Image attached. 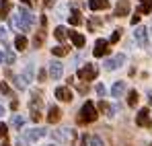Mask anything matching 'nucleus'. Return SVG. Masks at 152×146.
<instances>
[{"mask_svg": "<svg viewBox=\"0 0 152 146\" xmlns=\"http://www.w3.org/2000/svg\"><path fill=\"white\" fill-rule=\"evenodd\" d=\"M4 146H8V144H4Z\"/></svg>", "mask_w": 152, "mask_h": 146, "instance_id": "a19ab883", "label": "nucleus"}, {"mask_svg": "<svg viewBox=\"0 0 152 146\" xmlns=\"http://www.w3.org/2000/svg\"><path fill=\"white\" fill-rule=\"evenodd\" d=\"M10 125H12L15 130H21V128L25 125V117H23V115H12V120H10Z\"/></svg>", "mask_w": 152, "mask_h": 146, "instance_id": "a211bd4d", "label": "nucleus"}, {"mask_svg": "<svg viewBox=\"0 0 152 146\" xmlns=\"http://www.w3.org/2000/svg\"><path fill=\"white\" fill-rule=\"evenodd\" d=\"M140 23V15H138V12H136V15H134V17H132V25H134V27H136V25Z\"/></svg>", "mask_w": 152, "mask_h": 146, "instance_id": "473e14b6", "label": "nucleus"}, {"mask_svg": "<svg viewBox=\"0 0 152 146\" xmlns=\"http://www.w3.org/2000/svg\"><path fill=\"white\" fill-rule=\"evenodd\" d=\"M39 80H45V70H39Z\"/></svg>", "mask_w": 152, "mask_h": 146, "instance_id": "f704fd0d", "label": "nucleus"}, {"mask_svg": "<svg viewBox=\"0 0 152 146\" xmlns=\"http://www.w3.org/2000/svg\"><path fill=\"white\" fill-rule=\"evenodd\" d=\"M68 35H70V39H72V43H74L76 48H82L84 45V35H80V33H76V31H68Z\"/></svg>", "mask_w": 152, "mask_h": 146, "instance_id": "2eb2a0df", "label": "nucleus"}, {"mask_svg": "<svg viewBox=\"0 0 152 146\" xmlns=\"http://www.w3.org/2000/svg\"><path fill=\"white\" fill-rule=\"evenodd\" d=\"M78 78L80 80H95L97 78V68H95V64H86V66H82L80 70H78Z\"/></svg>", "mask_w": 152, "mask_h": 146, "instance_id": "7ed1b4c3", "label": "nucleus"}, {"mask_svg": "<svg viewBox=\"0 0 152 146\" xmlns=\"http://www.w3.org/2000/svg\"><path fill=\"white\" fill-rule=\"evenodd\" d=\"M4 41H6V29L0 27V43H4Z\"/></svg>", "mask_w": 152, "mask_h": 146, "instance_id": "7c9ffc66", "label": "nucleus"}, {"mask_svg": "<svg viewBox=\"0 0 152 146\" xmlns=\"http://www.w3.org/2000/svg\"><path fill=\"white\" fill-rule=\"evenodd\" d=\"M136 123H138L140 128H152V120H150V111H148V107H144V109L138 111Z\"/></svg>", "mask_w": 152, "mask_h": 146, "instance_id": "20e7f679", "label": "nucleus"}, {"mask_svg": "<svg viewBox=\"0 0 152 146\" xmlns=\"http://www.w3.org/2000/svg\"><path fill=\"white\" fill-rule=\"evenodd\" d=\"M43 41H45V31H37V35L33 37V45L35 48H41Z\"/></svg>", "mask_w": 152, "mask_h": 146, "instance_id": "aec40b11", "label": "nucleus"}, {"mask_svg": "<svg viewBox=\"0 0 152 146\" xmlns=\"http://www.w3.org/2000/svg\"><path fill=\"white\" fill-rule=\"evenodd\" d=\"M6 132H8L6 123H0V138H4V136H6Z\"/></svg>", "mask_w": 152, "mask_h": 146, "instance_id": "2f4dec72", "label": "nucleus"}, {"mask_svg": "<svg viewBox=\"0 0 152 146\" xmlns=\"http://www.w3.org/2000/svg\"><path fill=\"white\" fill-rule=\"evenodd\" d=\"M53 2H56V0H45V6H51Z\"/></svg>", "mask_w": 152, "mask_h": 146, "instance_id": "c9c22d12", "label": "nucleus"}, {"mask_svg": "<svg viewBox=\"0 0 152 146\" xmlns=\"http://www.w3.org/2000/svg\"><path fill=\"white\" fill-rule=\"evenodd\" d=\"M60 117H62V111H60L58 107H50V113H48V122H50V123H58V122H60Z\"/></svg>", "mask_w": 152, "mask_h": 146, "instance_id": "dca6fc26", "label": "nucleus"}, {"mask_svg": "<svg viewBox=\"0 0 152 146\" xmlns=\"http://www.w3.org/2000/svg\"><path fill=\"white\" fill-rule=\"evenodd\" d=\"M51 146H56V144H51Z\"/></svg>", "mask_w": 152, "mask_h": 146, "instance_id": "ea45409f", "label": "nucleus"}, {"mask_svg": "<svg viewBox=\"0 0 152 146\" xmlns=\"http://www.w3.org/2000/svg\"><path fill=\"white\" fill-rule=\"evenodd\" d=\"M45 136V130H39V128H35V130H29L25 134V138L29 142H35V140H39V138H43Z\"/></svg>", "mask_w": 152, "mask_h": 146, "instance_id": "9d476101", "label": "nucleus"}, {"mask_svg": "<svg viewBox=\"0 0 152 146\" xmlns=\"http://www.w3.org/2000/svg\"><path fill=\"white\" fill-rule=\"evenodd\" d=\"M0 91H2L4 95H10V89H8V84H6V82H0Z\"/></svg>", "mask_w": 152, "mask_h": 146, "instance_id": "c85d7f7f", "label": "nucleus"}, {"mask_svg": "<svg viewBox=\"0 0 152 146\" xmlns=\"http://www.w3.org/2000/svg\"><path fill=\"white\" fill-rule=\"evenodd\" d=\"M56 97L60 101H72V91L68 87H58L56 89Z\"/></svg>", "mask_w": 152, "mask_h": 146, "instance_id": "1a4fd4ad", "label": "nucleus"}, {"mask_svg": "<svg viewBox=\"0 0 152 146\" xmlns=\"http://www.w3.org/2000/svg\"><path fill=\"white\" fill-rule=\"evenodd\" d=\"M31 120H33V122H39V120H41V113H39V111H31Z\"/></svg>", "mask_w": 152, "mask_h": 146, "instance_id": "c756f323", "label": "nucleus"}, {"mask_svg": "<svg viewBox=\"0 0 152 146\" xmlns=\"http://www.w3.org/2000/svg\"><path fill=\"white\" fill-rule=\"evenodd\" d=\"M91 10H105L109 8V0H88Z\"/></svg>", "mask_w": 152, "mask_h": 146, "instance_id": "f8f14e48", "label": "nucleus"}, {"mask_svg": "<svg viewBox=\"0 0 152 146\" xmlns=\"http://www.w3.org/2000/svg\"><path fill=\"white\" fill-rule=\"evenodd\" d=\"M2 115H4V107H0V117H2Z\"/></svg>", "mask_w": 152, "mask_h": 146, "instance_id": "e433bc0d", "label": "nucleus"}, {"mask_svg": "<svg viewBox=\"0 0 152 146\" xmlns=\"http://www.w3.org/2000/svg\"><path fill=\"white\" fill-rule=\"evenodd\" d=\"M95 58H101V56H107L109 54V41L107 39H97V43H95Z\"/></svg>", "mask_w": 152, "mask_h": 146, "instance_id": "0eeeda50", "label": "nucleus"}, {"mask_svg": "<svg viewBox=\"0 0 152 146\" xmlns=\"http://www.w3.org/2000/svg\"><path fill=\"white\" fill-rule=\"evenodd\" d=\"M10 12V2L8 0H0V19H6Z\"/></svg>", "mask_w": 152, "mask_h": 146, "instance_id": "f3484780", "label": "nucleus"}, {"mask_svg": "<svg viewBox=\"0 0 152 146\" xmlns=\"http://www.w3.org/2000/svg\"><path fill=\"white\" fill-rule=\"evenodd\" d=\"M138 99H140V95H138V91H136V89H134V91H129V95H127V105H129V107H136Z\"/></svg>", "mask_w": 152, "mask_h": 146, "instance_id": "412c9836", "label": "nucleus"}, {"mask_svg": "<svg viewBox=\"0 0 152 146\" xmlns=\"http://www.w3.org/2000/svg\"><path fill=\"white\" fill-rule=\"evenodd\" d=\"M68 21H70V25H80L82 23V17H80V12L78 10H74V12H70V17H68Z\"/></svg>", "mask_w": 152, "mask_h": 146, "instance_id": "4be33fe9", "label": "nucleus"}, {"mask_svg": "<svg viewBox=\"0 0 152 146\" xmlns=\"http://www.w3.org/2000/svg\"><path fill=\"white\" fill-rule=\"evenodd\" d=\"M2 60H4V56H2V51H0V62H2Z\"/></svg>", "mask_w": 152, "mask_h": 146, "instance_id": "58836bf2", "label": "nucleus"}, {"mask_svg": "<svg viewBox=\"0 0 152 146\" xmlns=\"http://www.w3.org/2000/svg\"><path fill=\"white\" fill-rule=\"evenodd\" d=\"M127 12H129V2H127V0L117 2V6H115V17H126Z\"/></svg>", "mask_w": 152, "mask_h": 146, "instance_id": "9b49d317", "label": "nucleus"}, {"mask_svg": "<svg viewBox=\"0 0 152 146\" xmlns=\"http://www.w3.org/2000/svg\"><path fill=\"white\" fill-rule=\"evenodd\" d=\"M62 74H64L62 62H51L50 64V76L53 78V80H58V78H62Z\"/></svg>", "mask_w": 152, "mask_h": 146, "instance_id": "6e6552de", "label": "nucleus"}, {"mask_svg": "<svg viewBox=\"0 0 152 146\" xmlns=\"http://www.w3.org/2000/svg\"><path fill=\"white\" fill-rule=\"evenodd\" d=\"M124 62H126V56L124 54H117L115 58H111V60H105V70H115V68H119V66H124Z\"/></svg>", "mask_w": 152, "mask_h": 146, "instance_id": "423d86ee", "label": "nucleus"}, {"mask_svg": "<svg viewBox=\"0 0 152 146\" xmlns=\"http://www.w3.org/2000/svg\"><path fill=\"white\" fill-rule=\"evenodd\" d=\"M51 54H53V56H66V54H68V48H66V45H58V48H51Z\"/></svg>", "mask_w": 152, "mask_h": 146, "instance_id": "393cba45", "label": "nucleus"}, {"mask_svg": "<svg viewBox=\"0 0 152 146\" xmlns=\"http://www.w3.org/2000/svg\"><path fill=\"white\" fill-rule=\"evenodd\" d=\"M15 84H17V89H21V91H23V89H27V84H29V82L23 78V74H19V76H15Z\"/></svg>", "mask_w": 152, "mask_h": 146, "instance_id": "b1692460", "label": "nucleus"}, {"mask_svg": "<svg viewBox=\"0 0 152 146\" xmlns=\"http://www.w3.org/2000/svg\"><path fill=\"white\" fill-rule=\"evenodd\" d=\"M97 93H99L101 97H105V87H103V84H97Z\"/></svg>", "mask_w": 152, "mask_h": 146, "instance_id": "72a5a7b5", "label": "nucleus"}, {"mask_svg": "<svg viewBox=\"0 0 152 146\" xmlns=\"http://www.w3.org/2000/svg\"><path fill=\"white\" fill-rule=\"evenodd\" d=\"M134 37H136V41H138L142 48H148V29H146V27L138 25L136 31H134Z\"/></svg>", "mask_w": 152, "mask_h": 146, "instance_id": "39448f33", "label": "nucleus"}, {"mask_svg": "<svg viewBox=\"0 0 152 146\" xmlns=\"http://www.w3.org/2000/svg\"><path fill=\"white\" fill-rule=\"evenodd\" d=\"M15 45H17V49H21V51H23V49L27 48V37H25V35H17Z\"/></svg>", "mask_w": 152, "mask_h": 146, "instance_id": "5701e85b", "label": "nucleus"}, {"mask_svg": "<svg viewBox=\"0 0 152 146\" xmlns=\"http://www.w3.org/2000/svg\"><path fill=\"white\" fill-rule=\"evenodd\" d=\"M124 93H126V82H124V80H117V82L111 87V95H113V97H121Z\"/></svg>", "mask_w": 152, "mask_h": 146, "instance_id": "ddd939ff", "label": "nucleus"}, {"mask_svg": "<svg viewBox=\"0 0 152 146\" xmlns=\"http://www.w3.org/2000/svg\"><path fill=\"white\" fill-rule=\"evenodd\" d=\"M150 146H152V144H150Z\"/></svg>", "mask_w": 152, "mask_h": 146, "instance_id": "79ce46f5", "label": "nucleus"}, {"mask_svg": "<svg viewBox=\"0 0 152 146\" xmlns=\"http://www.w3.org/2000/svg\"><path fill=\"white\" fill-rule=\"evenodd\" d=\"M136 12L138 15H150L152 12V0H140V8Z\"/></svg>", "mask_w": 152, "mask_h": 146, "instance_id": "4468645a", "label": "nucleus"}, {"mask_svg": "<svg viewBox=\"0 0 152 146\" xmlns=\"http://www.w3.org/2000/svg\"><path fill=\"white\" fill-rule=\"evenodd\" d=\"M97 107H95V103H91V101H86L82 107H80V113H78V123H93L97 120Z\"/></svg>", "mask_w": 152, "mask_h": 146, "instance_id": "f257e3e1", "label": "nucleus"}, {"mask_svg": "<svg viewBox=\"0 0 152 146\" xmlns=\"http://www.w3.org/2000/svg\"><path fill=\"white\" fill-rule=\"evenodd\" d=\"M4 60H6V64H15V60H17V58H15V54L8 49V51L4 54Z\"/></svg>", "mask_w": 152, "mask_h": 146, "instance_id": "a878e982", "label": "nucleus"}, {"mask_svg": "<svg viewBox=\"0 0 152 146\" xmlns=\"http://www.w3.org/2000/svg\"><path fill=\"white\" fill-rule=\"evenodd\" d=\"M53 35H56V39H60V41H64V39L68 37V29H66V27H56V31H53Z\"/></svg>", "mask_w": 152, "mask_h": 146, "instance_id": "6ab92c4d", "label": "nucleus"}, {"mask_svg": "<svg viewBox=\"0 0 152 146\" xmlns=\"http://www.w3.org/2000/svg\"><path fill=\"white\" fill-rule=\"evenodd\" d=\"M91 144L93 146H103V140L99 138V136H93V138H91Z\"/></svg>", "mask_w": 152, "mask_h": 146, "instance_id": "cd10ccee", "label": "nucleus"}, {"mask_svg": "<svg viewBox=\"0 0 152 146\" xmlns=\"http://www.w3.org/2000/svg\"><path fill=\"white\" fill-rule=\"evenodd\" d=\"M23 2H25V4H29V6H31V0H23Z\"/></svg>", "mask_w": 152, "mask_h": 146, "instance_id": "4c0bfd02", "label": "nucleus"}, {"mask_svg": "<svg viewBox=\"0 0 152 146\" xmlns=\"http://www.w3.org/2000/svg\"><path fill=\"white\" fill-rule=\"evenodd\" d=\"M119 37H121V29L113 31V35H111V39H109V43H115V41H119Z\"/></svg>", "mask_w": 152, "mask_h": 146, "instance_id": "bb28decb", "label": "nucleus"}, {"mask_svg": "<svg viewBox=\"0 0 152 146\" xmlns=\"http://www.w3.org/2000/svg\"><path fill=\"white\" fill-rule=\"evenodd\" d=\"M17 21H19V27L21 31H29V27H33L35 23V15L29 10V8H19V15H17Z\"/></svg>", "mask_w": 152, "mask_h": 146, "instance_id": "f03ea898", "label": "nucleus"}]
</instances>
